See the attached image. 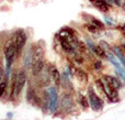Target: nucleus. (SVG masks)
Returning <instances> with one entry per match:
<instances>
[{"instance_id":"1","label":"nucleus","mask_w":125,"mask_h":120,"mask_svg":"<svg viewBox=\"0 0 125 120\" xmlns=\"http://www.w3.org/2000/svg\"><path fill=\"white\" fill-rule=\"evenodd\" d=\"M76 97L73 96V93H69L64 90L62 96L59 97V110L58 112H62L64 115H69L76 110Z\"/></svg>"},{"instance_id":"2","label":"nucleus","mask_w":125,"mask_h":120,"mask_svg":"<svg viewBox=\"0 0 125 120\" xmlns=\"http://www.w3.org/2000/svg\"><path fill=\"white\" fill-rule=\"evenodd\" d=\"M87 97L89 100V106L90 109L93 110L94 112H101L104 109V99L95 92L93 86H88L87 88Z\"/></svg>"},{"instance_id":"3","label":"nucleus","mask_w":125,"mask_h":120,"mask_svg":"<svg viewBox=\"0 0 125 120\" xmlns=\"http://www.w3.org/2000/svg\"><path fill=\"white\" fill-rule=\"evenodd\" d=\"M28 82V70L24 67L17 71V79H15V88H14V96L13 100L17 98H20L22 92Z\"/></svg>"},{"instance_id":"4","label":"nucleus","mask_w":125,"mask_h":120,"mask_svg":"<svg viewBox=\"0 0 125 120\" xmlns=\"http://www.w3.org/2000/svg\"><path fill=\"white\" fill-rule=\"evenodd\" d=\"M59 88H57L55 85H51L47 87L48 94H50V103H48V110L47 112L52 115H56L59 110Z\"/></svg>"},{"instance_id":"5","label":"nucleus","mask_w":125,"mask_h":120,"mask_svg":"<svg viewBox=\"0 0 125 120\" xmlns=\"http://www.w3.org/2000/svg\"><path fill=\"white\" fill-rule=\"evenodd\" d=\"M12 39L15 43V48H17V54L18 57L22 56V53H23L24 48L26 46V42H28V34L24 30L20 29V30H17L12 33Z\"/></svg>"},{"instance_id":"6","label":"nucleus","mask_w":125,"mask_h":120,"mask_svg":"<svg viewBox=\"0 0 125 120\" xmlns=\"http://www.w3.org/2000/svg\"><path fill=\"white\" fill-rule=\"evenodd\" d=\"M41 89L42 88H39L35 85L31 84L28 87V90H26L25 94L26 101L29 104H31L32 106H34V107H39V108L42 107V99H41V94H40Z\"/></svg>"},{"instance_id":"7","label":"nucleus","mask_w":125,"mask_h":120,"mask_svg":"<svg viewBox=\"0 0 125 120\" xmlns=\"http://www.w3.org/2000/svg\"><path fill=\"white\" fill-rule=\"evenodd\" d=\"M33 79H34V82H35L33 85H35L39 88H47L53 84L52 78H51V75H50V73H48V70H47V67H46V65H45V67H44V70L40 73L39 76L34 77Z\"/></svg>"},{"instance_id":"8","label":"nucleus","mask_w":125,"mask_h":120,"mask_svg":"<svg viewBox=\"0 0 125 120\" xmlns=\"http://www.w3.org/2000/svg\"><path fill=\"white\" fill-rule=\"evenodd\" d=\"M46 67L48 70V73L51 75L53 85H55L57 88H61L62 85V72L58 70L54 63H46Z\"/></svg>"},{"instance_id":"9","label":"nucleus","mask_w":125,"mask_h":120,"mask_svg":"<svg viewBox=\"0 0 125 120\" xmlns=\"http://www.w3.org/2000/svg\"><path fill=\"white\" fill-rule=\"evenodd\" d=\"M55 37H57V39H64V40L71 42L75 37H77V33H76V31L73 28L64 26V28L59 29V31L55 35Z\"/></svg>"},{"instance_id":"10","label":"nucleus","mask_w":125,"mask_h":120,"mask_svg":"<svg viewBox=\"0 0 125 120\" xmlns=\"http://www.w3.org/2000/svg\"><path fill=\"white\" fill-rule=\"evenodd\" d=\"M102 79L117 90L122 89L124 87V83L122 82V79H120L119 76H113V75H110V74H103L102 75Z\"/></svg>"},{"instance_id":"11","label":"nucleus","mask_w":125,"mask_h":120,"mask_svg":"<svg viewBox=\"0 0 125 120\" xmlns=\"http://www.w3.org/2000/svg\"><path fill=\"white\" fill-rule=\"evenodd\" d=\"M61 87L66 92L69 93H73L75 92V88H73V83L71 81V76L67 73L66 70L62 71V85Z\"/></svg>"},{"instance_id":"12","label":"nucleus","mask_w":125,"mask_h":120,"mask_svg":"<svg viewBox=\"0 0 125 120\" xmlns=\"http://www.w3.org/2000/svg\"><path fill=\"white\" fill-rule=\"evenodd\" d=\"M46 65V62H45V59H42V60H37V61H33L32 62V65L30 67V74L31 76L34 78V77L39 76L40 73L44 70Z\"/></svg>"},{"instance_id":"13","label":"nucleus","mask_w":125,"mask_h":120,"mask_svg":"<svg viewBox=\"0 0 125 120\" xmlns=\"http://www.w3.org/2000/svg\"><path fill=\"white\" fill-rule=\"evenodd\" d=\"M33 62V54H32V45H30L28 48H24L22 53V67L30 70Z\"/></svg>"},{"instance_id":"14","label":"nucleus","mask_w":125,"mask_h":120,"mask_svg":"<svg viewBox=\"0 0 125 120\" xmlns=\"http://www.w3.org/2000/svg\"><path fill=\"white\" fill-rule=\"evenodd\" d=\"M89 1L95 9L103 13H108L111 10V4L106 0H89Z\"/></svg>"},{"instance_id":"15","label":"nucleus","mask_w":125,"mask_h":120,"mask_svg":"<svg viewBox=\"0 0 125 120\" xmlns=\"http://www.w3.org/2000/svg\"><path fill=\"white\" fill-rule=\"evenodd\" d=\"M93 88L95 89V92L104 99L106 100V95H105V88H104V82L102 79V77H98L93 81Z\"/></svg>"},{"instance_id":"16","label":"nucleus","mask_w":125,"mask_h":120,"mask_svg":"<svg viewBox=\"0 0 125 120\" xmlns=\"http://www.w3.org/2000/svg\"><path fill=\"white\" fill-rule=\"evenodd\" d=\"M75 77L81 85H87L89 83V74L82 67H77V71L75 73Z\"/></svg>"},{"instance_id":"17","label":"nucleus","mask_w":125,"mask_h":120,"mask_svg":"<svg viewBox=\"0 0 125 120\" xmlns=\"http://www.w3.org/2000/svg\"><path fill=\"white\" fill-rule=\"evenodd\" d=\"M76 100H77V104L83 110H87V109L90 108V106H89L88 97H87V95H84L83 93H81V92L76 93Z\"/></svg>"},{"instance_id":"18","label":"nucleus","mask_w":125,"mask_h":120,"mask_svg":"<svg viewBox=\"0 0 125 120\" xmlns=\"http://www.w3.org/2000/svg\"><path fill=\"white\" fill-rule=\"evenodd\" d=\"M91 52L93 53L95 57L98 59H101V60H106V51H104L99 44H94L91 50Z\"/></svg>"},{"instance_id":"19","label":"nucleus","mask_w":125,"mask_h":120,"mask_svg":"<svg viewBox=\"0 0 125 120\" xmlns=\"http://www.w3.org/2000/svg\"><path fill=\"white\" fill-rule=\"evenodd\" d=\"M91 67H92L93 71H95V72H101V71H103L104 65H103L102 60L101 59H98V57L93 59L92 60V63H91Z\"/></svg>"},{"instance_id":"20","label":"nucleus","mask_w":125,"mask_h":120,"mask_svg":"<svg viewBox=\"0 0 125 120\" xmlns=\"http://www.w3.org/2000/svg\"><path fill=\"white\" fill-rule=\"evenodd\" d=\"M8 83H9V79H6V78H3L0 82V99L6 97L7 89H8Z\"/></svg>"},{"instance_id":"21","label":"nucleus","mask_w":125,"mask_h":120,"mask_svg":"<svg viewBox=\"0 0 125 120\" xmlns=\"http://www.w3.org/2000/svg\"><path fill=\"white\" fill-rule=\"evenodd\" d=\"M83 29L89 33V34H98L100 31L97 26L93 25V24L90 23V22H87V23L83 25Z\"/></svg>"},{"instance_id":"22","label":"nucleus","mask_w":125,"mask_h":120,"mask_svg":"<svg viewBox=\"0 0 125 120\" xmlns=\"http://www.w3.org/2000/svg\"><path fill=\"white\" fill-rule=\"evenodd\" d=\"M88 22H90V23H92L93 25H95L100 31H101V30H104V23L101 21V20L97 19V18H94V17H90V20H89Z\"/></svg>"},{"instance_id":"23","label":"nucleus","mask_w":125,"mask_h":120,"mask_svg":"<svg viewBox=\"0 0 125 120\" xmlns=\"http://www.w3.org/2000/svg\"><path fill=\"white\" fill-rule=\"evenodd\" d=\"M98 44H99V45L101 46V48H103L104 51H106V52H110V51L112 50V46H111L106 41H104V40H100Z\"/></svg>"},{"instance_id":"24","label":"nucleus","mask_w":125,"mask_h":120,"mask_svg":"<svg viewBox=\"0 0 125 120\" xmlns=\"http://www.w3.org/2000/svg\"><path fill=\"white\" fill-rule=\"evenodd\" d=\"M104 20H105V23L108 24V25H110V26H114L115 25V23L113 22V19H112V18H110L109 15L105 14V17H104Z\"/></svg>"},{"instance_id":"25","label":"nucleus","mask_w":125,"mask_h":120,"mask_svg":"<svg viewBox=\"0 0 125 120\" xmlns=\"http://www.w3.org/2000/svg\"><path fill=\"white\" fill-rule=\"evenodd\" d=\"M4 78V65L0 63V82Z\"/></svg>"},{"instance_id":"26","label":"nucleus","mask_w":125,"mask_h":120,"mask_svg":"<svg viewBox=\"0 0 125 120\" xmlns=\"http://www.w3.org/2000/svg\"><path fill=\"white\" fill-rule=\"evenodd\" d=\"M13 116H14V115H13L12 111H8V112L6 114V118L8 119V120H11V119L13 118Z\"/></svg>"}]
</instances>
